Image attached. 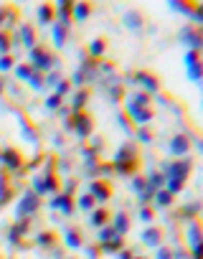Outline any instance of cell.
Returning a JSON list of instances; mask_svg holds the SVG:
<instances>
[{"instance_id":"1","label":"cell","mask_w":203,"mask_h":259,"mask_svg":"<svg viewBox=\"0 0 203 259\" xmlns=\"http://www.w3.org/2000/svg\"><path fill=\"white\" fill-rule=\"evenodd\" d=\"M33 191L38 196H49V193L56 196V193H61V178L56 173V158H49L46 170L33 178Z\"/></svg>"},{"instance_id":"2","label":"cell","mask_w":203,"mask_h":259,"mask_svg":"<svg viewBox=\"0 0 203 259\" xmlns=\"http://www.w3.org/2000/svg\"><path fill=\"white\" fill-rule=\"evenodd\" d=\"M112 165H114V173H122V175L135 173V170L140 168V150H137V145L125 142V145H122L119 150H117Z\"/></svg>"},{"instance_id":"3","label":"cell","mask_w":203,"mask_h":259,"mask_svg":"<svg viewBox=\"0 0 203 259\" xmlns=\"http://www.w3.org/2000/svg\"><path fill=\"white\" fill-rule=\"evenodd\" d=\"M28 64L36 69V71H49V69H54L56 66V56H54V51L46 46V44H38V46H33L31 49V54H28Z\"/></svg>"},{"instance_id":"4","label":"cell","mask_w":203,"mask_h":259,"mask_svg":"<svg viewBox=\"0 0 203 259\" xmlns=\"http://www.w3.org/2000/svg\"><path fill=\"white\" fill-rule=\"evenodd\" d=\"M66 130H74L81 140H87V137H92V132H94V120H92V115H87V112H71L69 120H66Z\"/></svg>"},{"instance_id":"5","label":"cell","mask_w":203,"mask_h":259,"mask_svg":"<svg viewBox=\"0 0 203 259\" xmlns=\"http://www.w3.org/2000/svg\"><path fill=\"white\" fill-rule=\"evenodd\" d=\"M188 249H190V259H203V221L200 218L188 221Z\"/></svg>"},{"instance_id":"6","label":"cell","mask_w":203,"mask_h":259,"mask_svg":"<svg viewBox=\"0 0 203 259\" xmlns=\"http://www.w3.org/2000/svg\"><path fill=\"white\" fill-rule=\"evenodd\" d=\"M190 170H193V160L190 158H178V160H173L168 165H162V175H165V180L175 178V180H185L188 183Z\"/></svg>"},{"instance_id":"7","label":"cell","mask_w":203,"mask_h":259,"mask_svg":"<svg viewBox=\"0 0 203 259\" xmlns=\"http://www.w3.org/2000/svg\"><path fill=\"white\" fill-rule=\"evenodd\" d=\"M132 79H135V82L142 87V92H147V94H157V92L162 89L160 77H157V74H152V71H147V69L135 71V74H132Z\"/></svg>"},{"instance_id":"8","label":"cell","mask_w":203,"mask_h":259,"mask_svg":"<svg viewBox=\"0 0 203 259\" xmlns=\"http://www.w3.org/2000/svg\"><path fill=\"white\" fill-rule=\"evenodd\" d=\"M0 163H3L8 170H13V173L26 170V158H23V153L18 150V147H6V150L0 153Z\"/></svg>"},{"instance_id":"9","label":"cell","mask_w":203,"mask_h":259,"mask_svg":"<svg viewBox=\"0 0 203 259\" xmlns=\"http://www.w3.org/2000/svg\"><path fill=\"white\" fill-rule=\"evenodd\" d=\"M180 41L188 44L190 51H200L203 54V28L200 26H185L180 31Z\"/></svg>"},{"instance_id":"10","label":"cell","mask_w":203,"mask_h":259,"mask_svg":"<svg viewBox=\"0 0 203 259\" xmlns=\"http://www.w3.org/2000/svg\"><path fill=\"white\" fill-rule=\"evenodd\" d=\"M38 208H41V196L31 188V191L23 193V201L18 203V218H28V216L36 213Z\"/></svg>"},{"instance_id":"11","label":"cell","mask_w":203,"mask_h":259,"mask_svg":"<svg viewBox=\"0 0 203 259\" xmlns=\"http://www.w3.org/2000/svg\"><path fill=\"white\" fill-rule=\"evenodd\" d=\"M127 112H130V117H132V122H135L137 127H147L150 120L155 117V109H152V107H135V104H127Z\"/></svg>"},{"instance_id":"12","label":"cell","mask_w":203,"mask_h":259,"mask_svg":"<svg viewBox=\"0 0 203 259\" xmlns=\"http://www.w3.org/2000/svg\"><path fill=\"white\" fill-rule=\"evenodd\" d=\"M190 147H193L190 137L180 132V135H175V137L170 140V145H168V150H170V155H175V158H188V153H190Z\"/></svg>"},{"instance_id":"13","label":"cell","mask_w":203,"mask_h":259,"mask_svg":"<svg viewBox=\"0 0 203 259\" xmlns=\"http://www.w3.org/2000/svg\"><path fill=\"white\" fill-rule=\"evenodd\" d=\"M51 208H56V211H61L64 216H71L74 211H76V198L71 196V193H56L54 196V201H51Z\"/></svg>"},{"instance_id":"14","label":"cell","mask_w":203,"mask_h":259,"mask_svg":"<svg viewBox=\"0 0 203 259\" xmlns=\"http://www.w3.org/2000/svg\"><path fill=\"white\" fill-rule=\"evenodd\" d=\"M89 193L97 198V201H109L112 198V183L107 180V178H99V180H92L89 183Z\"/></svg>"},{"instance_id":"15","label":"cell","mask_w":203,"mask_h":259,"mask_svg":"<svg viewBox=\"0 0 203 259\" xmlns=\"http://www.w3.org/2000/svg\"><path fill=\"white\" fill-rule=\"evenodd\" d=\"M64 241L69 249H84V231H81V226L71 224L64 229Z\"/></svg>"},{"instance_id":"16","label":"cell","mask_w":203,"mask_h":259,"mask_svg":"<svg viewBox=\"0 0 203 259\" xmlns=\"http://www.w3.org/2000/svg\"><path fill=\"white\" fill-rule=\"evenodd\" d=\"M162 239H165L162 226H147V229H142V234H140V241L147 244V246H160Z\"/></svg>"},{"instance_id":"17","label":"cell","mask_w":203,"mask_h":259,"mask_svg":"<svg viewBox=\"0 0 203 259\" xmlns=\"http://www.w3.org/2000/svg\"><path fill=\"white\" fill-rule=\"evenodd\" d=\"M13 196H16V188L11 186L8 173H6V170H0V208L8 206V203L13 201Z\"/></svg>"},{"instance_id":"18","label":"cell","mask_w":203,"mask_h":259,"mask_svg":"<svg viewBox=\"0 0 203 259\" xmlns=\"http://www.w3.org/2000/svg\"><path fill=\"white\" fill-rule=\"evenodd\" d=\"M107 49H109V41L104 39V36H99V39H94V41L89 44V49H87V54H89V59H94V61H99V59H104V54H107Z\"/></svg>"},{"instance_id":"19","label":"cell","mask_w":203,"mask_h":259,"mask_svg":"<svg viewBox=\"0 0 203 259\" xmlns=\"http://www.w3.org/2000/svg\"><path fill=\"white\" fill-rule=\"evenodd\" d=\"M18 33H21V41H23V46H28V49L38 46V36H36V26H31V23H21Z\"/></svg>"},{"instance_id":"20","label":"cell","mask_w":203,"mask_h":259,"mask_svg":"<svg viewBox=\"0 0 203 259\" xmlns=\"http://www.w3.org/2000/svg\"><path fill=\"white\" fill-rule=\"evenodd\" d=\"M109 218H112V213L102 206V208H94V211L89 213V224H92L94 229H102V226L109 224Z\"/></svg>"},{"instance_id":"21","label":"cell","mask_w":203,"mask_h":259,"mask_svg":"<svg viewBox=\"0 0 203 259\" xmlns=\"http://www.w3.org/2000/svg\"><path fill=\"white\" fill-rule=\"evenodd\" d=\"M125 246H127V244H125V236H119V234H117V236H112L109 241L99 244V249H102L104 254H119Z\"/></svg>"},{"instance_id":"22","label":"cell","mask_w":203,"mask_h":259,"mask_svg":"<svg viewBox=\"0 0 203 259\" xmlns=\"http://www.w3.org/2000/svg\"><path fill=\"white\" fill-rule=\"evenodd\" d=\"M54 18H56V6H54V3H44V6H38V23H41V26L54 23Z\"/></svg>"},{"instance_id":"23","label":"cell","mask_w":203,"mask_h":259,"mask_svg":"<svg viewBox=\"0 0 203 259\" xmlns=\"http://www.w3.org/2000/svg\"><path fill=\"white\" fill-rule=\"evenodd\" d=\"M112 229L119 234V236H125L127 231H130V216L125 213V211H119V213H114V221H112Z\"/></svg>"},{"instance_id":"24","label":"cell","mask_w":203,"mask_h":259,"mask_svg":"<svg viewBox=\"0 0 203 259\" xmlns=\"http://www.w3.org/2000/svg\"><path fill=\"white\" fill-rule=\"evenodd\" d=\"M87 99H89V89H87V87H81L79 92H74V99H71V112H84Z\"/></svg>"},{"instance_id":"25","label":"cell","mask_w":203,"mask_h":259,"mask_svg":"<svg viewBox=\"0 0 203 259\" xmlns=\"http://www.w3.org/2000/svg\"><path fill=\"white\" fill-rule=\"evenodd\" d=\"M170 203H173V193H170L168 188L155 191V196H152V208H168Z\"/></svg>"},{"instance_id":"26","label":"cell","mask_w":203,"mask_h":259,"mask_svg":"<svg viewBox=\"0 0 203 259\" xmlns=\"http://www.w3.org/2000/svg\"><path fill=\"white\" fill-rule=\"evenodd\" d=\"M94 13L92 3H74V21H87Z\"/></svg>"},{"instance_id":"27","label":"cell","mask_w":203,"mask_h":259,"mask_svg":"<svg viewBox=\"0 0 203 259\" xmlns=\"http://www.w3.org/2000/svg\"><path fill=\"white\" fill-rule=\"evenodd\" d=\"M94 206H97V198L92 196V193H81V196H76V208H81V211H94Z\"/></svg>"},{"instance_id":"28","label":"cell","mask_w":203,"mask_h":259,"mask_svg":"<svg viewBox=\"0 0 203 259\" xmlns=\"http://www.w3.org/2000/svg\"><path fill=\"white\" fill-rule=\"evenodd\" d=\"M125 26H127V28H132V31H140V28L145 26V18H142V13H137V11H130V13L125 16Z\"/></svg>"},{"instance_id":"29","label":"cell","mask_w":203,"mask_h":259,"mask_svg":"<svg viewBox=\"0 0 203 259\" xmlns=\"http://www.w3.org/2000/svg\"><path fill=\"white\" fill-rule=\"evenodd\" d=\"M162 186H165V175H162V170H155V173H150V178H147V188L155 193V191H160Z\"/></svg>"},{"instance_id":"30","label":"cell","mask_w":203,"mask_h":259,"mask_svg":"<svg viewBox=\"0 0 203 259\" xmlns=\"http://www.w3.org/2000/svg\"><path fill=\"white\" fill-rule=\"evenodd\" d=\"M11 49H13V33L0 28V56L11 54Z\"/></svg>"},{"instance_id":"31","label":"cell","mask_w":203,"mask_h":259,"mask_svg":"<svg viewBox=\"0 0 203 259\" xmlns=\"http://www.w3.org/2000/svg\"><path fill=\"white\" fill-rule=\"evenodd\" d=\"M66 36H69V26L59 21V23L54 26V44H56V46H64V44H66Z\"/></svg>"},{"instance_id":"32","label":"cell","mask_w":203,"mask_h":259,"mask_svg":"<svg viewBox=\"0 0 203 259\" xmlns=\"http://www.w3.org/2000/svg\"><path fill=\"white\" fill-rule=\"evenodd\" d=\"M56 241H59V234H56V231H41V234H38V246H46V249H49V246H54Z\"/></svg>"},{"instance_id":"33","label":"cell","mask_w":203,"mask_h":259,"mask_svg":"<svg viewBox=\"0 0 203 259\" xmlns=\"http://www.w3.org/2000/svg\"><path fill=\"white\" fill-rule=\"evenodd\" d=\"M33 74H36V69H33L31 64H18V66H16V77L23 79V82H28Z\"/></svg>"},{"instance_id":"34","label":"cell","mask_w":203,"mask_h":259,"mask_svg":"<svg viewBox=\"0 0 203 259\" xmlns=\"http://www.w3.org/2000/svg\"><path fill=\"white\" fill-rule=\"evenodd\" d=\"M130 104H135V107H150V94L147 92H137V94L130 97Z\"/></svg>"},{"instance_id":"35","label":"cell","mask_w":203,"mask_h":259,"mask_svg":"<svg viewBox=\"0 0 203 259\" xmlns=\"http://www.w3.org/2000/svg\"><path fill=\"white\" fill-rule=\"evenodd\" d=\"M140 218L145 221V224H152V221H155V208L150 203H142L140 206Z\"/></svg>"},{"instance_id":"36","label":"cell","mask_w":203,"mask_h":259,"mask_svg":"<svg viewBox=\"0 0 203 259\" xmlns=\"http://www.w3.org/2000/svg\"><path fill=\"white\" fill-rule=\"evenodd\" d=\"M21 130H23V135H26V140H28V142H36V127H33V125H28V120H26V117H21Z\"/></svg>"},{"instance_id":"37","label":"cell","mask_w":203,"mask_h":259,"mask_svg":"<svg viewBox=\"0 0 203 259\" xmlns=\"http://www.w3.org/2000/svg\"><path fill=\"white\" fill-rule=\"evenodd\" d=\"M137 140H140L142 145H150V142L155 140V132H152L150 127H137Z\"/></svg>"},{"instance_id":"38","label":"cell","mask_w":203,"mask_h":259,"mask_svg":"<svg viewBox=\"0 0 203 259\" xmlns=\"http://www.w3.org/2000/svg\"><path fill=\"white\" fill-rule=\"evenodd\" d=\"M112 236H117V231L112 229V224H107V226L99 229V239H97V244H104V241H109Z\"/></svg>"},{"instance_id":"39","label":"cell","mask_w":203,"mask_h":259,"mask_svg":"<svg viewBox=\"0 0 203 259\" xmlns=\"http://www.w3.org/2000/svg\"><path fill=\"white\" fill-rule=\"evenodd\" d=\"M28 84H31L33 89H44V87H46V77H44V74H41V71H36L33 77L28 79Z\"/></svg>"},{"instance_id":"40","label":"cell","mask_w":203,"mask_h":259,"mask_svg":"<svg viewBox=\"0 0 203 259\" xmlns=\"http://www.w3.org/2000/svg\"><path fill=\"white\" fill-rule=\"evenodd\" d=\"M198 64H203L200 51H190V49H188V54H185V66L190 69V66H198Z\"/></svg>"},{"instance_id":"41","label":"cell","mask_w":203,"mask_h":259,"mask_svg":"<svg viewBox=\"0 0 203 259\" xmlns=\"http://www.w3.org/2000/svg\"><path fill=\"white\" fill-rule=\"evenodd\" d=\"M188 79H193V82H200V79H203V64L188 69Z\"/></svg>"},{"instance_id":"42","label":"cell","mask_w":203,"mask_h":259,"mask_svg":"<svg viewBox=\"0 0 203 259\" xmlns=\"http://www.w3.org/2000/svg\"><path fill=\"white\" fill-rule=\"evenodd\" d=\"M8 69H16V59H13L11 54L0 56V71H8Z\"/></svg>"},{"instance_id":"43","label":"cell","mask_w":203,"mask_h":259,"mask_svg":"<svg viewBox=\"0 0 203 259\" xmlns=\"http://www.w3.org/2000/svg\"><path fill=\"white\" fill-rule=\"evenodd\" d=\"M71 87H74V84H71L69 79H61V82L56 84V94H59V97H66V94L71 92Z\"/></svg>"},{"instance_id":"44","label":"cell","mask_w":203,"mask_h":259,"mask_svg":"<svg viewBox=\"0 0 203 259\" xmlns=\"http://www.w3.org/2000/svg\"><path fill=\"white\" fill-rule=\"evenodd\" d=\"M61 104H64V97H59L56 92L46 99V107H49V109H61Z\"/></svg>"},{"instance_id":"45","label":"cell","mask_w":203,"mask_h":259,"mask_svg":"<svg viewBox=\"0 0 203 259\" xmlns=\"http://www.w3.org/2000/svg\"><path fill=\"white\" fill-rule=\"evenodd\" d=\"M109 97H112V102H122V97H125V87L114 84V87L109 89Z\"/></svg>"},{"instance_id":"46","label":"cell","mask_w":203,"mask_h":259,"mask_svg":"<svg viewBox=\"0 0 203 259\" xmlns=\"http://www.w3.org/2000/svg\"><path fill=\"white\" fill-rule=\"evenodd\" d=\"M173 11H180V13H190L195 11V3H173Z\"/></svg>"},{"instance_id":"47","label":"cell","mask_w":203,"mask_h":259,"mask_svg":"<svg viewBox=\"0 0 203 259\" xmlns=\"http://www.w3.org/2000/svg\"><path fill=\"white\" fill-rule=\"evenodd\" d=\"M190 18H193V26H200V28H203V3L195 6V11H193Z\"/></svg>"},{"instance_id":"48","label":"cell","mask_w":203,"mask_h":259,"mask_svg":"<svg viewBox=\"0 0 203 259\" xmlns=\"http://www.w3.org/2000/svg\"><path fill=\"white\" fill-rule=\"evenodd\" d=\"M157 259H175V256H173V249H170V246H160V249H157Z\"/></svg>"},{"instance_id":"49","label":"cell","mask_w":203,"mask_h":259,"mask_svg":"<svg viewBox=\"0 0 203 259\" xmlns=\"http://www.w3.org/2000/svg\"><path fill=\"white\" fill-rule=\"evenodd\" d=\"M8 13H16L11 6H6V8H0V26H3L6 21H8Z\"/></svg>"},{"instance_id":"50","label":"cell","mask_w":203,"mask_h":259,"mask_svg":"<svg viewBox=\"0 0 203 259\" xmlns=\"http://www.w3.org/2000/svg\"><path fill=\"white\" fill-rule=\"evenodd\" d=\"M117 259H135V256H132V251H130V249L125 246V249H122V251L117 254Z\"/></svg>"},{"instance_id":"51","label":"cell","mask_w":203,"mask_h":259,"mask_svg":"<svg viewBox=\"0 0 203 259\" xmlns=\"http://www.w3.org/2000/svg\"><path fill=\"white\" fill-rule=\"evenodd\" d=\"M198 150H200V153H203V137H200V140H198Z\"/></svg>"},{"instance_id":"52","label":"cell","mask_w":203,"mask_h":259,"mask_svg":"<svg viewBox=\"0 0 203 259\" xmlns=\"http://www.w3.org/2000/svg\"><path fill=\"white\" fill-rule=\"evenodd\" d=\"M3 89H6V82H3V79H0V94H3Z\"/></svg>"}]
</instances>
